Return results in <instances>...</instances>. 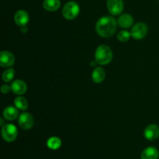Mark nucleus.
I'll return each instance as SVG.
<instances>
[{"label": "nucleus", "mask_w": 159, "mask_h": 159, "mask_svg": "<svg viewBox=\"0 0 159 159\" xmlns=\"http://www.w3.org/2000/svg\"><path fill=\"white\" fill-rule=\"evenodd\" d=\"M14 104L16 108L22 111H25L28 108V101L25 98L21 96H19L15 98L14 100Z\"/></svg>", "instance_id": "nucleus-17"}, {"label": "nucleus", "mask_w": 159, "mask_h": 159, "mask_svg": "<svg viewBox=\"0 0 159 159\" xmlns=\"http://www.w3.org/2000/svg\"><path fill=\"white\" fill-rule=\"evenodd\" d=\"M15 76V70L12 68L7 69L2 73V80L4 82H10Z\"/></svg>", "instance_id": "nucleus-19"}, {"label": "nucleus", "mask_w": 159, "mask_h": 159, "mask_svg": "<svg viewBox=\"0 0 159 159\" xmlns=\"http://www.w3.org/2000/svg\"><path fill=\"white\" fill-rule=\"evenodd\" d=\"M131 37V34L127 30L120 31L117 34V39L121 42H126L129 40Z\"/></svg>", "instance_id": "nucleus-20"}, {"label": "nucleus", "mask_w": 159, "mask_h": 159, "mask_svg": "<svg viewBox=\"0 0 159 159\" xmlns=\"http://www.w3.org/2000/svg\"><path fill=\"white\" fill-rule=\"evenodd\" d=\"M97 62H96V60L95 61H92L91 63H90V65H92V66H94V67H96V65H97Z\"/></svg>", "instance_id": "nucleus-22"}, {"label": "nucleus", "mask_w": 159, "mask_h": 159, "mask_svg": "<svg viewBox=\"0 0 159 159\" xmlns=\"http://www.w3.org/2000/svg\"><path fill=\"white\" fill-rule=\"evenodd\" d=\"M117 26V21L111 16H104L98 20L96 23V31L102 37H112L115 34Z\"/></svg>", "instance_id": "nucleus-1"}, {"label": "nucleus", "mask_w": 159, "mask_h": 159, "mask_svg": "<svg viewBox=\"0 0 159 159\" xmlns=\"http://www.w3.org/2000/svg\"><path fill=\"white\" fill-rule=\"evenodd\" d=\"M144 136L148 140H155L159 137V127L155 124H151L145 128Z\"/></svg>", "instance_id": "nucleus-9"}, {"label": "nucleus", "mask_w": 159, "mask_h": 159, "mask_svg": "<svg viewBox=\"0 0 159 159\" xmlns=\"http://www.w3.org/2000/svg\"><path fill=\"white\" fill-rule=\"evenodd\" d=\"M113 51L111 48L106 45L98 46L95 52V59L99 65H107L113 59Z\"/></svg>", "instance_id": "nucleus-2"}, {"label": "nucleus", "mask_w": 159, "mask_h": 159, "mask_svg": "<svg viewBox=\"0 0 159 159\" xmlns=\"http://www.w3.org/2000/svg\"><path fill=\"white\" fill-rule=\"evenodd\" d=\"M11 90L13 92L14 94L18 95L23 94L26 93V90H27V86L26 84L22 80H15L12 81V84H11Z\"/></svg>", "instance_id": "nucleus-10"}, {"label": "nucleus", "mask_w": 159, "mask_h": 159, "mask_svg": "<svg viewBox=\"0 0 159 159\" xmlns=\"http://www.w3.org/2000/svg\"><path fill=\"white\" fill-rule=\"evenodd\" d=\"M61 6L60 0H44L43 2V7L47 11L54 12L57 10Z\"/></svg>", "instance_id": "nucleus-16"}, {"label": "nucleus", "mask_w": 159, "mask_h": 159, "mask_svg": "<svg viewBox=\"0 0 159 159\" xmlns=\"http://www.w3.org/2000/svg\"><path fill=\"white\" fill-rule=\"evenodd\" d=\"M15 62V57L10 51H2L0 52V65L2 67H10Z\"/></svg>", "instance_id": "nucleus-8"}, {"label": "nucleus", "mask_w": 159, "mask_h": 159, "mask_svg": "<svg viewBox=\"0 0 159 159\" xmlns=\"http://www.w3.org/2000/svg\"><path fill=\"white\" fill-rule=\"evenodd\" d=\"M18 136V130L13 124H5L2 127V137L6 142H12Z\"/></svg>", "instance_id": "nucleus-4"}, {"label": "nucleus", "mask_w": 159, "mask_h": 159, "mask_svg": "<svg viewBox=\"0 0 159 159\" xmlns=\"http://www.w3.org/2000/svg\"><path fill=\"white\" fill-rule=\"evenodd\" d=\"M134 19L131 15L128 13L122 14L117 20V24L122 28H130L133 25Z\"/></svg>", "instance_id": "nucleus-12"}, {"label": "nucleus", "mask_w": 159, "mask_h": 159, "mask_svg": "<svg viewBox=\"0 0 159 159\" xmlns=\"http://www.w3.org/2000/svg\"><path fill=\"white\" fill-rule=\"evenodd\" d=\"M80 8L79 4L75 1H70L64 6L62 9V15L65 19L71 20L75 19L79 14Z\"/></svg>", "instance_id": "nucleus-3"}, {"label": "nucleus", "mask_w": 159, "mask_h": 159, "mask_svg": "<svg viewBox=\"0 0 159 159\" xmlns=\"http://www.w3.org/2000/svg\"><path fill=\"white\" fill-rule=\"evenodd\" d=\"M17 109H18L17 108L13 107V106H8L3 111V116L6 119L9 120V121L15 120L19 115Z\"/></svg>", "instance_id": "nucleus-15"}, {"label": "nucleus", "mask_w": 159, "mask_h": 159, "mask_svg": "<svg viewBox=\"0 0 159 159\" xmlns=\"http://www.w3.org/2000/svg\"><path fill=\"white\" fill-rule=\"evenodd\" d=\"M148 33V26L144 23L140 22L136 23L134 26L132 27L130 34L131 37L136 40H141L144 38Z\"/></svg>", "instance_id": "nucleus-5"}, {"label": "nucleus", "mask_w": 159, "mask_h": 159, "mask_svg": "<svg viewBox=\"0 0 159 159\" xmlns=\"http://www.w3.org/2000/svg\"><path fill=\"white\" fill-rule=\"evenodd\" d=\"M106 77V72L102 67H95L92 73V80L96 84H100Z\"/></svg>", "instance_id": "nucleus-13"}, {"label": "nucleus", "mask_w": 159, "mask_h": 159, "mask_svg": "<svg viewBox=\"0 0 159 159\" xmlns=\"http://www.w3.org/2000/svg\"><path fill=\"white\" fill-rule=\"evenodd\" d=\"M18 123L22 129H30L34 126V120L31 114L28 112H23L19 116Z\"/></svg>", "instance_id": "nucleus-7"}, {"label": "nucleus", "mask_w": 159, "mask_h": 159, "mask_svg": "<svg viewBox=\"0 0 159 159\" xmlns=\"http://www.w3.org/2000/svg\"><path fill=\"white\" fill-rule=\"evenodd\" d=\"M11 90V87L7 84H3L1 87V91L2 94H8Z\"/></svg>", "instance_id": "nucleus-21"}, {"label": "nucleus", "mask_w": 159, "mask_h": 159, "mask_svg": "<svg viewBox=\"0 0 159 159\" xmlns=\"http://www.w3.org/2000/svg\"><path fill=\"white\" fill-rule=\"evenodd\" d=\"M47 145L51 150H57L61 146V140L57 137H52L49 138L47 142Z\"/></svg>", "instance_id": "nucleus-18"}, {"label": "nucleus", "mask_w": 159, "mask_h": 159, "mask_svg": "<svg viewBox=\"0 0 159 159\" xmlns=\"http://www.w3.org/2000/svg\"><path fill=\"white\" fill-rule=\"evenodd\" d=\"M159 156L158 151L154 147H148L142 151L141 154V159H158Z\"/></svg>", "instance_id": "nucleus-14"}, {"label": "nucleus", "mask_w": 159, "mask_h": 159, "mask_svg": "<svg viewBox=\"0 0 159 159\" xmlns=\"http://www.w3.org/2000/svg\"><path fill=\"white\" fill-rule=\"evenodd\" d=\"M29 14L27 13L26 11L23 10V9L17 11L14 16V20H15L16 23L21 27L26 26L29 22Z\"/></svg>", "instance_id": "nucleus-11"}, {"label": "nucleus", "mask_w": 159, "mask_h": 159, "mask_svg": "<svg viewBox=\"0 0 159 159\" xmlns=\"http://www.w3.org/2000/svg\"><path fill=\"white\" fill-rule=\"evenodd\" d=\"M107 8L113 16H117L124 11V4L123 0H107Z\"/></svg>", "instance_id": "nucleus-6"}]
</instances>
